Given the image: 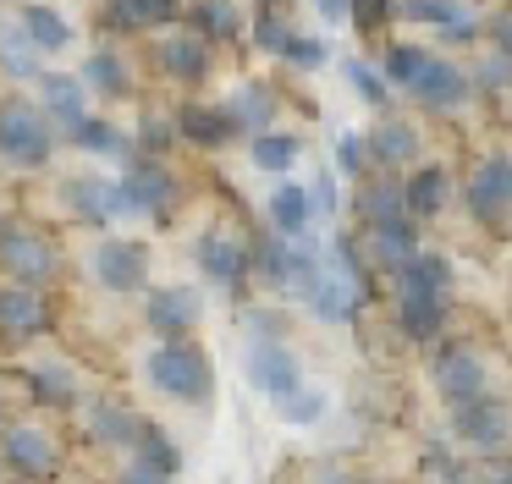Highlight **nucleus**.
I'll use <instances>...</instances> for the list:
<instances>
[{"mask_svg":"<svg viewBox=\"0 0 512 484\" xmlns=\"http://www.w3.org/2000/svg\"><path fill=\"white\" fill-rule=\"evenodd\" d=\"M226 121H232V132H243V127H259V132H270L265 121H270V110H276V94H270L265 83H243L232 99H226Z\"/></svg>","mask_w":512,"mask_h":484,"instance_id":"393cba45","label":"nucleus"},{"mask_svg":"<svg viewBox=\"0 0 512 484\" xmlns=\"http://www.w3.org/2000/svg\"><path fill=\"white\" fill-rule=\"evenodd\" d=\"M479 83H485V88H512V61L496 50L485 66H479Z\"/></svg>","mask_w":512,"mask_h":484,"instance_id":"09e8293b","label":"nucleus"},{"mask_svg":"<svg viewBox=\"0 0 512 484\" xmlns=\"http://www.w3.org/2000/svg\"><path fill=\"white\" fill-rule=\"evenodd\" d=\"M0 270L12 275L17 286H50L61 270L56 242L39 226H23V220H0Z\"/></svg>","mask_w":512,"mask_h":484,"instance_id":"7ed1b4c3","label":"nucleus"},{"mask_svg":"<svg viewBox=\"0 0 512 484\" xmlns=\"http://www.w3.org/2000/svg\"><path fill=\"white\" fill-rule=\"evenodd\" d=\"M270 226H276L281 237H303V226H309V198H303V187L281 182L276 193H270Z\"/></svg>","mask_w":512,"mask_h":484,"instance_id":"7c9ffc66","label":"nucleus"},{"mask_svg":"<svg viewBox=\"0 0 512 484\" xmlns=\"http://www.w3.org/2000/svg\"><path fill=\"white\" fill-rule=\"evenodd\" d=\"M347 22H353L358 33H380L391 22V0H353V6H347Z\"/></svg>","mask_w":512,"mask_h":484,"instance_id":"37998d69","label":"nucleus"},{"mask_svg":"<svg viewBox=\"0 0 512 484\" xmlns=\"http://www.w3.org/2000/svg\"><path fill=\"white\" fill-rule=\"evenodd\" d=\"M435 33H441V39H452V44H468V39H479V33H485V17H479L468 0H452V6L441 11V22H435Z\"/></svg>","mask_w":512,"mask_h":484,"instance_id":"e433bc0d","label":"nucleus"},{"mask_svg":"<svg viewBox=\"0 0 512 484\" xmlns=\"http://www.w3.org/2000/svg\"><path fill=\"white\" fill-rule=\"evenodd\" d=\"M435 391L452 407L485 402V358L468 352V347H446L441 358H435Z\"/></svg>","mask_w":512,"mask_h":484,"instance_id":"9d476101","label":"nucleus"},{"mask_svg":"<svg viewBox=\"0 0 512 484\" xmlns=\"http://www.w3.org/2000/svg\"><path fill=\"white\" fill-rule=\"evenodd\" d=\"M408 94L419 99V105H430V110H452V105H463V94H468V72L430 55V66L419 72V83H413Z\"/></svg>","mask_w":512,"mask_h":484,"instance_id":"a211bd4d","label":"nucleus"},{"mask_svg":"<svg viewBox=\"0 0 512 484\" xmlns=\"http://www.w3.org/2000/svg\"><path fill=\"white\" fill-rule=\"evenodd\" d=\"M67 204H72V215L89 220V226H105V220L127 215L122 182H105V176H72V182H67Z\"/></svg>","mask_w":512,"mask_h":484,"instance_id":"4468645a","label":"nucleus"},{"mask_svg":"<svg viewBox=\"0 0 512 484\" xmlns=\"http://www.w3.org/2000/svg\"><path fill=\"white\" fill-rule=\"evenodd\" d=\"M446 286H452V264L441 253H413L397 270L402 303H446Z\"/></svg>","mask_w":512,"mask_h":484,"instance_id":"dca6fc26","label":"nucleus"},{"mask_svg":"<svg viewBox=\"0 0 512 484\" xmlns=\"http://www.w3.org/2000/svg\"><path fill=\"white\" fill-rule=\"evenodd\" d=\"M28 391L39 407H78V374L67 363H34L28 369Z\"/></svg>","mask_w":512,"mask_h":484,"instance_id":"4be33fe9","label":"nucleus"},{"mask_svg":"<svg viewBox=\"0 0 512 484\" xmlns=\"http://www.w3.org/2000/svg\"><path fill=\"white\" fill-rule=\"evenodd\" d=\"M347 83H353L358 94H364L369 105H375V110H386V99H391V83L375 72V66H364V61H347Z\"/></svg>","mask_w":512,"mask_h":484,"instance_id":"a19ab883","label":"nucleus"},{"mask_svg":"<svg viewBox=\"0 0 512 484\" xmlns=\"http://www.w3.org/2000/svg\"><path fill=\"white\" fill-rule=\"evenodd\" d=\"M83 88L100 99H127L133 94V72H127V61L116 50H94L89 61H83Z\"/></svg>","mask_w":512,"mask_h":484,"instance_id":"412c9836","label":"nucleus"},{"mask_svg":"<svg viewBox=\"0 0 512 484\" xmlns=\"http://www.w3.org/2000/svg\"><path fill=\"white\" fill-rule=\"evenodd\" d=\"M177 132H182L188 143H204V149H215V143L232 138V121H226L221 105H188V110L177 116Z\"/></svg>","mask_w":512,"mask_h":484,"instance_id":"c85d7f7f","label":"nucleus"},{"mask_svg":"<svg viewBox=\"0 0 512 484\" xmlns=\"http://www.w3.org/2000/svg\"><path fill=\"white\" fill-rule=\"evenodd\" d=\"M490 33H496V50L512 61V11H501V17L490 22Z\"/></svg>","mask_w":512,"mask_h":484,"instance_id":"3c124183","label":"nucleus"},{"mask_svg":"<svg viewBox=\"0 0 512 484\" xmlns=\"http://www.w3.org/2000/svg\"><path fill=\"white\" fill-rule=\"evenodd\" d=\"M419 253V237H413V220H397V226H375V264L397 275L402 264Z\"/></svg>","mask_w":512,"mask_h":484,"instance_id":"c756f323","label":"nucleus"},{"mask_svg":"<svg viewBox=\"0 0 512 484\" xmlns=\"http://www.w3.org/2000/svg\"><path fill=\"white\" fill-rule=\"evenodd\" d=\"M171 17H177V0H111L105 6V28H116V33L166 28Z\"/></svg>","mask_w":512,"mask_h":484,"instance_id":"aec40b11","label":"nucleus"},{"mask_svg":"<svg viewBox=\"0 0 512 484\" xmlns=\"http://www.w3.org/2000/svg\"><path fill=\"white\" fill-rule=\"evenodd\" d=\"M303 198H309V215H331L336 209V182L331 176H314V182L303 187Z\"/></svg>","mask_w":512,"mask_h":484,"instance_id":"49530a36","label":"nucleus"},{"mask_svg":"<svg viewBox=\"0 0 512 484\" xmlns=\"http://www.w3.org/2000/svg\"><path fill=\"white\" fill-rule=\"evenodd\" d=\"M199 292L193 286H155V292L144 297V319L149 330H155L160 341H182L193 325H199Z\"/></svg>","mask_w":512,"mask_h":484,"instance_id":"1a4fd4ad","label":"nucleus"},{"mask_svg":"<svg viewBox=\"0 0 512 484\" xmlns=\"http://www.w3.org/2000/svg\"><path fill=\"white\" fill-rule=\"evenodd\" d=\"M259 270L276 286H292V275H298V242H265L259 248Z\"/></svg>","mask_w":512,"mask_h":484,"instance_id":"58836bf2","label":"nucleus"},{"mask_svg":"<svg viewBox=\"0 0 512 484\" xmlns=\"http://www.w3.org/2000/svg\"><path fill=\"white\" fill-rule=\"evenodd\" d=\"M248 380H254L270 402H287L292 391H303V363L292 358L281 341H259V347L248 352Z\"/></svg>","mask_w":512,"mask_h":484,"instance_id":"9b49d317","label":"nucleus"},{"mask_svg":"<svg viewBox=\"0 0 512 484\" xmlns=\"http://www.w3.org/2000/svg\"><path fill=\"white\" fill-rule=\"evenodd\" d=\"M39 99H45L50 132H67V138L94 116V110H89V88H83L78 72H45V77H39Z\"/></svg>","mask_w":512,"mask_h":484,"instance_id":"6e6552de","label":"nucleus"},{"mask_svg":"<svg viewBox=\"0 0 512 484\" xmlns=\"http://www.w3.org/2000/svg\"><path fill=\"white\" fill-rule=\"evenodd\" d=\"M0 462L28 484H50L61 473V446L39 424H12V429H0Z\"/></svg>","mask_w":512,"mask_h":484,"instance_id":"20e7f679","label":"nucleus"},{"mask_svg":"<svg viewBox=\"0 0 512 484\" xmlns=\"http://www.w3.org/2000/svg\"><path fill=\"white\" fill-rule=\"evenodd\" d=\"M89 270H94V281H100L105 292H144L149 248H144V242H133V237H105V242H94Z\"/></svg>","mask_w":512,"mask_h":484,"instance_id":"39448f33","label":"nucleus"},{"mask_svg":"<svg viewBox=\"0 0 512 484\" xmlns=\"http://www.w3.org/2000/svg\"><path fill=\"white\" fill-rule=\"evenodd\" d=\"M402 204H408V215H441V204H446V171L424 165V171L402 187Z\"/></svg>","mask_w":512,"mask_h":484,"instance_id":"473e14b6","label":"nucleus"},{"mask_svg":"<svg viewBox=\"0 0 512 484\" xmlns=\"http://www.w3.org/2000/svg\"><path fill=\"white\" fill-rule=\"evenodd\" d=\"M303 143L292 138V132H254V165L259 171H287L292 160H298Z\"/></svg>","mask_w":512,"mask_h":484,"instance_id":"f704fd0d","label":"nucleus"},{"mask_svg":"<svg viewBox=\"0 0 512 484\" xmlns=\"http://www.w3.org/2000/svg\"><path fill=\"white\" fill-rule=\"evenodd\" d=\"M199 270L210 275L215 286L237 292V286L248 281V270H254V253H248V242L232 237V231H210V237L199 242Z\"/></svg>","mask_w":512,"mask_h":484,"instance_id":"f8f14e48","label":"nucleus"},{"mask_svg":"<svg viewBox=\"0 0 512 484\" xmlns=\"http://www.w3.org/2000/svg\"><path fill=\"white\" fill-rule=\"evenodd\" d=\"M133 451H138V468H144V473H160V479H171V473L182 468V451H177V440H171L166 429H155V424H138V435H133Z\"/></svg>","mask_w":512,"mask_h":484,"instance_id":"b1692460","label":"nucleus"},{"mask_svg":"<svg viewBox=\"0 0 512 484\" xmlns=\"http://www.w3.org/2000/svg\"><path fill=\"white\" fill-rule=\"evenodd\" d=\"M122 484H171V479H160V473H144V468H127Z\"/></svg>","mask_w":512,"mask_h":484,"instance_id":"864d4df0","label":"nucleus"},{"mask_svg":"<svg viewBox=\"0 0 512 484\" xmlns=\"http://www.w3.org/2000/svg\"><path fill=\"white\" fill-rule=\"evenodd\" d=\"M0 72L17 77V83H39V77H45V55L23 39L17 22H12V28H0Z\"/></svg>","mask_w":512,"mask_h":484,"instance_id":"5701e85b","label":"nucleus"},{"mask_svg":"<svg viewBox=\"0 0 512 484\" xmlns=\"http://www.w3.org/2000/svg\"><path fill=\"white\" fill-rule=\"evenodd\" d=\"M430 66V50H419V44H391L386 50V83H397V88H413L419 83V72Z\"/></svg>","mask_w":512,"mask_h":484,"instance_id":"c9c22d12","label":"nucleus"},{"mask_svg":"<svg viewBox=\"0 0 512 484\" xmlns=\"http://www.w3.org/2000/svg\"><path fill=\"white\" fill-rule=\"evenodd\" d=\"M347 6H353V0H314V11H320L325 22H347Z\"/></svg>","mask_w":512,"mask_h":484,"instance_id":"603ef678","label":"nucleus"},{"mask_svg":"<svg viewBox=\"0 0 512 484\" xmlns=\"http://www.w3.org/2000/svg\"><path fill=\"white\" fill-rule=\"evenodd\" d=\"M468 204H474L479 220H496L512 209V154H490L485 165L468 182Z\"/></svg>","mask_w":512,"mask_h":484,"instance_id":"2eb2a0df","label":"nucleus"},{"mask_svg":"<svg viewBox=\"0 0 512 484\" xmlns=\"http://www.w3.org/2000/svg\"><path fill=\"white\" fill-rule=\"evenodd\" d=\"M457 484H463V479H457Z\"/></svg>","mask_w":512,"mask_h":484,"instance_id":"13d9d810","label":"nucleus"},{"mask_svg":"<svg viewBox=\"0 0 512 484\" xmlns=\"http://www.w3.org/2000/svg\"><path fill=\"white\" fill-rule=\"evenodd\" d=\"M0 429H6V407H0Z\"/></svg>","mask_w":512,"mask_h":484,"instance_id":"6e6d98bb","label":"nucleus"},{"mask_svg":"<svg viewBox=\"0 0 512 484\" xmlns=\"http://www.w3.org/2000/svg\"><path fill=\"white\" fill-rule=\"evenodd\" d=\"M17 28H23V39L34 44L39 55H61V50H72V22L61 17L56 6H45V0H34V6H23L17 11Z\"/></svg>","mask_w":512,"mask_h":484,"instance_id":"f3484780","label":"nucleus"},{"mask_svg":"<svg viewBox=\"0 0 512 484\" xmlns=\"http://www.w3.org/2000/svg\"><path fill=\"white\" fill-rule=\"evenodd\" d=\"M490 484H512V462H507V468H501V473H496V479H490Z\"/></svg>","mask_w":512,"mask_h":484,"instance_id":"5fc2aeb1","label":"nucleus"},{"mask_svg":"<svg viewBox=\"0 0 512 484\" xmlns=\"http://www.w3.org/2000/svg\"><path fill=\"white\" fill-rule=\"evenodd\" d=\"M50 154H56V132H50L45 110L28 99H6L0 105V160L12 171H39V165H50Z\"/></svg>","mask_w":512,"mask_h":484,"instance_id":"f257e3e1","label":"nucleus"},{"mask_svg":"<svg viewBox=\"0 0 512 484\" xmlns=\"http://www.w3.org/2000/svg\"><path fill=\"white\" fill-rule=\"evenodd\" d=\"M281 61H292L298 72H320V66L331 61V44L314 39V33H292V44H287V55H281Z\"/></svg>","mask_w":512,"mask_h":484,"instance_id":"ea45409f","label":"nucleus"},{"mask_svg":"<svg viewBox=\"0 0 512 484\" xmlns=\"http://www.w3.org/2000/svg\"><path fill=\"white\" fill-rule=\"evenodd\" d=\"M358 484H380V479H358Z\"/></svg>","mask_w":512,"mask_h":484,"instance_id":"4d7b16f0","label":"nucleus"},{"mask_svg":"<svg viewBox=\"0 0 512 484\" xmlns=\"http://www.w3.org/2000/svg\"><path fill=\"white\" fill-rule=\"evenodd\" d=\"M358 209H364L369 226H397V220H408V204H402V187H397V182H375V187H364Z\"/></svg>","mask_w":512,"mask_h":484,"instance_id":"72a5a7b5","label":"nucleus"},{"mask_svg":"<svg viewBox=\"0 0 512 484\" xmlns=\"http://www.w3.org/2000/svg\"><path fill=\"white\" fill-rule=\"evenodd\" d=\"M364 160H369V149H364V138H358V132H347L342 143H336V165H342L347 176L353 171H364Z\"/></svg>","mask_w":512,"mask_h":484,"instance_id":"de8ad7c7","label":"nucleus"},{"mask_svg":"<svg viewBox=\"0 0 512 484\" xmlns=\"http://www.w3.org/2000/svg\"><path fill=\"white\" fill-rule=\"evenodd\" d=\"M160 66H166V77H177V83H199V77H210V44H204L199 33H171V39L160 44Z\"/></svg>","mask_w":512,"mask_h":484,"instance_id":"6ab92c4d","label":"nucleus"},{"mask_svg":"<svg viewBox=\"0 0 512 484\" xmlns=\"http://www.w3.org/2000/svg\"><path fill=\"white\" fill-rule=\"evenodd\" d=\"M254 39H259V50H265V55H287V44H292L287 17H276V11H259V17H254Z\"/></svg>","mask_w":512,"mask_h":484,"instance_id":"79ce46f5","label":"nucleus"},{"mask_svg":"<svg viewBox=\"0 0 512 484\" xmlns=\"http://www.w3.org/2000/svg\"><path fill=\"white\" fill-rule=\"evenodd\" d=\"M138 424H144V418H133L122 402H94L89 407V435L100 440V446H133Z\"/></svg>","mask_w":512,"mask_h":484,"instance_id":"cd10ccee","label":"nucleus"},{"mask_svg":"<svg viewBox=\"0 0 512 484\" xmlns=\"http://www.w3.org/2000/svg\"><path fill=\"white\" fill-rule=\"evenodd\" d=\"M144 374H149L155 391L177 396V402H210V385H215L210 358H204L193 341H160L144 358Z\"/></svg>","mask_w":512,"mask_h":484,"instance_id":"f03ea898","label":"nucleus"},{"mask_svg":"<svg viewBox=\"0 0 512 484\" xmlns=\"http://www.w3.org/2000/svg\"><path fill=\"white\" fill-rule=\"evenodd\" d=\"M446 325V303H402V330L413 341H435Z\"/></svg>","mask_w":512,"mask_h":484,"instance_id":"4c0bfd02","label":"nucleus"},{"mask_svg":"<svg viewBox=\"0 0 512 484\" xmlns=\"http://www.w3.org/2000/svg\"><path fill=\"white\" fill-rule=\"evenodd\" d=\"M446 6H452V0H402V17H408V22H430V28H435Z\"/></svg>","mask_w":512,"mask_h":484,"instance_id":"8fccbe9b","label":"nucleus"},{"mask_svg":"<svg viewBox=\"0 0 512 484\" xmlns=\"http://www.w3.org/2000/svg\"><path fill=\"white\" fill-rule=\"evenodd\" d=\"M276 407H281V413L292 418V424H314V418L325 413V396H320V391H309V385H303V391H292L287 402H276Z\"/></svg>","mask_w":512,"mask_h":484,"instance_id":"c03bdc74","label":"nucleus"},{"mask_svg":"<svg viewBox=\"0 0 512 484\" xmlns=\"http://www.w3.org/2000/svg\"><path fill=\"white\" fill-rule=\"evenodd\" d=\"M122 198L138 215H171V204H177V176L160 160L133 154V160H127V176H122Z\"/></svg>","mask_w":512,"mask_h":484,"instance_id":"0eeeda50","label":"nucleus"},{"mask_svg":"<svg viewBox=\"0 0 512 484\" xmlns=\"http://www.w3.org/2000/svg\"><path fill=\"white\" fill-rule=\"evenodd\" d=\"M138 138H144V160H160V154L171 149V127L160 116H144V127H138Z\"/></svg>","mask_w":512,"mask_h":484,"instance_id":"a18cd8bd","label":"nucleus"},{"mask_svg":"<svg viewBox=\"0 0 512 484\" xmlns=\"http://www.w3.org/2000/svg\"><path fill=\"white\" fill-rule=\"evenodd\" d=\"M50 325H56V308H50L45 286H17V281L0 286V336L34 341V336H45Z\"/></svg>","mask_w":512,"mask_h":484,"instance_id":"423d86ee","label":"nucleus"},{"mask_svg":"<svg viewBox=\"0 0 512 484\" xmlns=\"http://www.w3.org/2000/svg\"><path fill=\"white\" fill-rule=\"evenodd\" d=\"M364 149L375 154L380 165H408L413 154H419V132H413L408 121H380V127L369 132Z\"/></svg>","mask_w":512,"mask_h":484,"instance_id":"bb28decb","label":"nucleus"},{"mask_svg":"<svg viewBox=\"0 0 512 484\" xmlns=\"http://www.w3.org/2000/svg\"><path fill=\"white\" fill-rule=\"evenodd\" d=\"M72 143H78V149H89V154H116V160H133V143H127V132L116 127V121H105V116H89L83 121L78 132H72Z\"/></svg>","mask_w":512,"mask_h":484,"instance_id":"2f4dec72","label":"nucleus"},{"mask_svg":"<svg viewBox=\"0 0 512 484\" xmlns=\"http://www.w3.org/2000/svg\"><path fill=\"white\" fill-rule=\"evenodd\" d=\"M452 429H457V440H468L474 451H501L512 440V413L501 402H468V407H457Z\"/></svg>","mask_w":512,"mask_h":484,"instance_id":"ddd939ff","label":"nucleus"},{"mask_svg":"<svg viewBox=\"0 0 512 484\" xmlns=\"http://www.w3.org/2000/svg\"><path fill=\"white\" fill-rule=\"evenodd\" d=\"M188 22H193V33H199L204 44L210 39H237V33H243V11H237L232 0H193Z\"/></svg>","mask_w":512,"mask_h":484,"instance_id":"a878e982","label":"nucleus"}]
</instances>
